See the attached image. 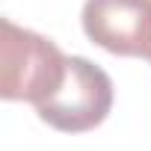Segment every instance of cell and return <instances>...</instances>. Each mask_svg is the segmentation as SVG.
<instances>
[{
  "label": "cell",
  "instance_id": "2",
  "mask_svg": "<svg viewBox=\"0 0 151 151\" xmlns=\"http://www.w3.org/2000/svg\"><path fill=\"white\" fill-rule=\"evenodd\" d=\"M113 110L110 74L86 56H68V74L62 89L36 107L39 119L62 133H86L98 127Z\"/></svg>",
  "mask_w": 151,
  "mask_h": 151
},
{
  "label": "cell",
  "instance_id": "4",
  "mask_svg": "<svg viewBox=\"0 0 151 151\" xmlns=\"http://www.w3.org/2000/svg\"><path fill=\"white\" fill-rule=\"evenodd\" d=\"M148 62H151V50H148Z\"/></svg>",
  "mask_w": 151,
  "mask_h": 151
},
{
  "label": "cell",
  "instance_id": "3",
  "mask_svg": "<svg viewBox=\"0 0 151 151\" xmlns=\"http://www.w3.org/2000/svg\"><path fill=\"white\" fill-rule=\"evenodd\" d=\"M80 21H83L86 36L98 47L116 56L148 59L151 0H86Z\"/></svg>",
  "mask_w": 151,
  "mask_h": 151
},
{
  "label": "cell",
  "instance_id": "1",
  "mask_svg": "<svg viewBox=\"0 0 151 151\" xmlns=\"http://www.w3.org/2000/svg\"><path fill=\"white\" fill-rule=\"evenodd\" d=\"M0 53H3V101H27L33 107L53 98L68 74V56L42 33L24 30L3 18L0 24Z\"/></svg>",
  "mask_w": 151,
  "mask_h": 151
}]
</instances>
